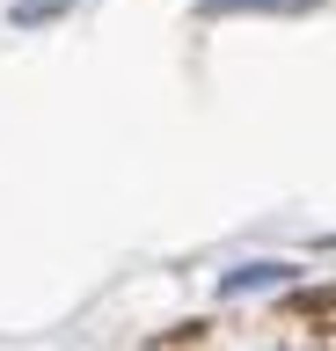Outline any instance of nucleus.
Segmentation results:
<instances>
[{
    "label": "nucleus",
    "mask_w": 336,
    "mask_h": 351,
    "mask_svg": "<svg viewBox=\"0 0 336 351\" xmlns=\"http://www.w3.org/2000/svg\"><path fill=\"white\" fill-rule=\"evenodd\" d=\"M285 278H292V263H242L234 278H220V293L242 300V293H263V285H285Z\"/></svg>",
    "instance_id": "nucleus-1"
},
{
    "label": "nucleus",
    "mask_w": 336,
    "mask_h": 351,
    "mask_svg": "<svg viewBox=\"0 0 336 351\" xmlns=\"http://www.w3.org/2000/svg\"><path fill=\"white\" fill-rule=\"evenodd\" d=\"M270 8L300 15V8H314V0H205V15H270Z\"/></svg>",
    "instance_id": "nucleus-2"
}]
</instances>
